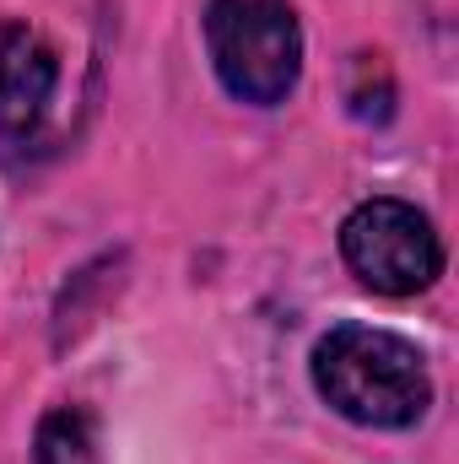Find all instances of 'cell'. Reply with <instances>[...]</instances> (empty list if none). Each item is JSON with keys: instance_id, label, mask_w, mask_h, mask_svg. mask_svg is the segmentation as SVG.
I'll use <instances>...</instances> for the list:
<instances>
[{"instance_id": "6da1fadb", "label": "cell", "mask_w": 459, "mask_h": 464, "mask_svg": "<svg viewBox=\"0 0 459 464\" xmlns=\"http://www.w3.org/2000/svg\"><path fill=\"white\" fill-rule=\"evenodd\" d=\"M314 383L356 427H416L433 405V378L422 351L395 330L336 324L314 346Z\"/></svg>"}, {"instance_id": "7a4b0ae2", "label": "cell", "mask_w": 459, "mask_h": 464, "mask_svg": "<svg viewBox=\"0 0 459 464\" xmlns=\"http://www.w3.org/2000/svg\"><path fill=\"white\" fill-rule=\"evenodd\" d=\"M206 49L222 87L254 109L281 103L303 71V27L287 0H211Z\"/></svg>"}, {"instance_id": "3957f363", "label": "cell", "mask_w": 459, "mask_h": 464, "mask_svg": "<svg viewBox=\"0 0 459 464\" xmlns=\"http://www.w3.org/2000/svg\"><path fill=\"white\" fill-rule=\"evenodd\" d=\"M341 254L351 265V276L384 297H411L427 292L444 276V243L433 222L405 206V200H362L341 227Z\"/></svg>"}, {"instance_id": "277c9868", "label": "cell", "mask_w": 459, "mask_h": 464, "mask_svg": "<svg viewBox=\"0 0 459 464\" xmlns=\"http://www.w3.org/2000/svg\"><path fill=\"white\" fill-rule=\"evenodd\" d=\"M60 82L54 49L27 22H0V135L33 130Z\"/></svg>"}, {"instance_id": "5b68a950", "label": "cell", "mask_w": 459, "mask_h": 464, "mask_svg": "<svg viewBox=\"0 0 459 464\" xmlns=\"http://www.w3.org/2000/svg\"><path fill=\"white\" fill-rule=\"evenodd\" d=\"M33 464H98V438H93V416L87 411H49L38 421L33 438Z\"/></svg>"}]
</instances>
